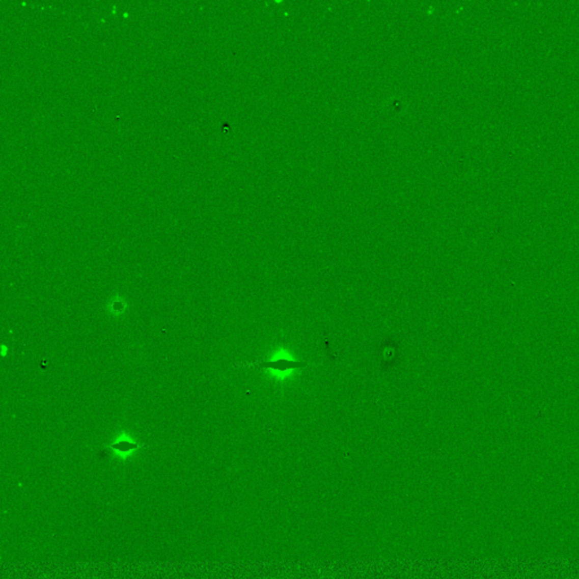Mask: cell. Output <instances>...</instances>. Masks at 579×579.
Segmentation results:
<instances>
[{"instance_id": "cell-1", "label": "cell", "mask_w": 579, "mask_h": 579, "mask_svg": "<svg viewBox=\"0 0 579 579\" xmlns=\"http://www.w3.org/2000/svg\"><path fill=\"white\" fill-rule=\"evenodd\" d=\"M235 368H253V369H273V370L286 371L293 370V369H305L308 367L307 361H293L286 360V359H279L275 361L267 360H255L253 362H240L235 363Z\"/></svg>"}, {"instance_id": "cell-2", "label": "cell", "mask_w": 579, "mask_h": 579, "mask_svg": "<svg viewBox=\"0 0 579 579\" xmlns=\"http://www.w3.org/2000/svg\"><path fill=\"white\" fill-rule=\"evenodd\" d=\"M148 445L145 444H137V443H130L128 442V440H121V442H118L115 443L114 445L110 446V449L115 450L116 453L118 454H127V453H130V452H134V450H138V449H142V448H147Z\"/></svg>"}]
</instances>
